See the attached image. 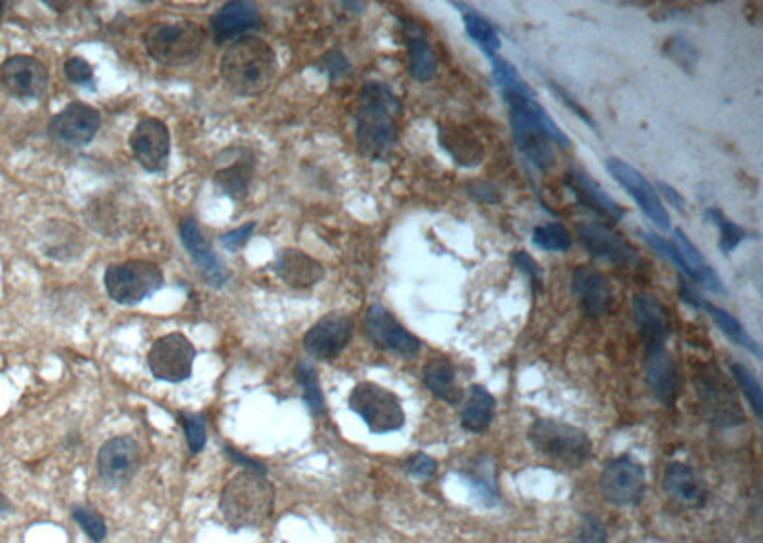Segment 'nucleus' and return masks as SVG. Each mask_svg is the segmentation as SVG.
<instances>
[{
  "mask_svg": "<svg viewBox=\"0 0 763 543\" xmlns=\"http://www.w3.org/2000/svg\"><path fill=\"white\" fill-rule=\"evenodd\" d=\"M504 102L510 109V127L513 142L521 155L538 170H550L556 163L554 145L571 147V140L565 132L554 122L541 103L536 102L533 90L525 92H503Z\"/></svg>",
  "mask_w": 763,
  "mask_h": 543,
  "instance_id": "f257e3e1",
  "label": "nucleus"
},
{
  "mask_svg": "<svg viewBox=\"0 0 763 543\" xmlns=\"http://www.w3.org/2000/svg\"><path fill=\"white\" fill-rule=\"evenodd\" d=\"M399 111V100L386 85L367 82L363 87L355 109V138L363 157L382 160L392 153Z\"/></svg>",
  "mask_w": 763,
  "mask_h": 543,
  "instance_id": "f03ea898",
  "label": "nucleus"
},
{
  "mask_svg": "<svg viewBox=\"0 0 763 543\" xmlns=\"http://www.w3.org/2000/svg\"><path fill=\"white\" fill-rule=\"evenodd\" d=\"M277 69L276 50L258 37L237 39L221 55V79L233 94L243 98L264 94L274 85Z\"/></svg>",
  "mask_w": 763,
  "mask_h": 543,
  "instance_id": "7ed1b4c3",
  "label": "nucleus"
},
{
  "mask_svg": "<svg viewBox=\"0 0 763 543\" xmlns=\"http://www.w3.org/2000/svg\"><path fill=\"white\" fill-rule=\"evenodd\" d=\"M276 504V490L266 473H237L220 494L221 519L233 530L258 528L271 517Z\"/></svg>",
  "mask_w": 763,
  "mask_h": 543,
  "instance_id": "20e7f679",
  "label": "nucleus"
},
{
  "mask_svg": "<svg viewBox=\"0 0 763 543\" xmlns=\"http://www.w3.org/2000/svg\"><path fill=\"white\" fill-rule=\"evenodd\" d=\"M205 42V29L195 22L155 24L143 35L145 50L166 67H186L198 62Z\"/></svg>",
  "mask_w": 763,
  "mask_h": 543,
  "instance_id": "39448f33",
  "label": "nucleus"
},
{
  "mask_svg": "<svg viewBox=\"0 0 763 543\" xmlns=\"http://www.w3.org/2000/svg\"><path fill=\"white\" fill-rule=\"evenodd\" d=\"M527 435L533 449L556 464L581 467L590 457V439L578 427L556 419H536Z\"/></svg>",
  "mask_w": 763,
  "mask_h": 543,
  "instance_id": "423d86ee",
  "label": "nucleus"
},
{
  "mask_svg": "<svg viewBox=\"0 0 763 543\" xmlns=\"http://www.w3.org/2000/svg\"><path fill=\"white\" fill-rule=\"evenodd\" d=\"M103 283L113 301L120 306H138L165 286V275L151 261L128 260L110 266Z\"/></svg>",
  "mask_w": 763,
  "mask_h": 543,
  "instance_id": "0eeeda50",
  "label": "nucleus"
},
{
  "mask_svg": "<svg viewBox=\"0 0 763 543\" xmlns=\"http://www.w3.org/2000/svg\"><path fill=\"white\" fill-rule=\"evenodd\" d=\"M349 409L361 417L372 434H394L405 426V412L397 395L372 382H361L354 387Z\"/></svg>",
  "mask_w": 763,
  "mask_h": 543,
  "instance_id": "6e6552de",
  "label": "nucleus"
},
{
  "mask_svg": "<svg viewBox=\"0 0 763 543\" xmlns=\"http://www.w3.org/2000/svg\"><path fill=\"white\" fill-rule=\"evenodd\" d=\"M195 347L180 332L166 334L151 346L148 364L153 376L168 384H180L193 371Z\"/></svg>",
  "mask_w": 763,
  "mask_h": 543,
  "instance_id": "1a4fd4ad",
  "label": "nucleus"
},
{
  "mask_svg": "<svg viewBox=\"0 0 763 543\" xmlns=\"http://www.w3.org/2000/svg\"><path fill=\"white\" fill-rule=\"evenodd\" d=\"M607 170L613 176L614 180L621 183L622 190L628 193L630 197L636 201V205L641 208V212L646 214L649 220L653 221L657 228L662 231L670 229V216L666 208L662 205L659 193L653 185L647 181L644 173H639L634 166L624 163L621 158L611 157L606 160Z\"/></svg>",
  "mask_w": 763,
  "mask_h": 543,
  "instance_id": "9d476101",
  "label": "nucleus"
},
{
  "mask_svg": "<svg viewBox=\"0 0 763 543\" xmlns=\"http://www.w3.org/2000/svg\"><path fill=\"white\" fill-rule=\"evenodd\" d=\"M0 85L17 100H40L48 88L47 65L33 55H12L0 65Z\"/></svg>",
  "mask_w": 763,
  "mask_h": 543,
  "instance_id": "9b49d317",
  "label": "nucleus"
},
{
  "mask_svg": "<svg viewBox=\"0 0 763 543\" xmlns=\"http://www.w3.org/2000/svg\"><path fill=\"white\" fill-rule=\"evenodd\" d=\"M644 490L646 471L634 457L621 456L607 464L601 475V492L609 504L621 507L639 504Z\"/></svg>",
  "mask_w": 763,
  "mask_h": 543,
  "instance_id": "f8f14e48",
  "label": "nucleus"
},
{
  "mask_svg": "<svg viewBox=\"0 0 763 543\" xmlns=\"http://www.w3.org/2000/svg\"><path fill=\"white\" fill-rule=\"evenodd\" d=\"M100 125V111L88 103L75 102L52 117L48 132L58 143L69 147H85L94 140Z\"/></svg>",
  "mask_w": 763,
  "mask_h": 543,
  "instance_id": "ddd939ff",
  "label": "nucleus"
},
{
  "mask_svg": "<svg viewBox=\"0 0 763 543\" xmlns=\"http://www.w3.org/2000/svg\"><path fill=\"white\" fill-rule=\"evenodd\" d=\"M128 145L136 160L148 172H163L168 165L170 132L165 122L158 118H142L132 130Z\"/></svg>",
  "mask_w": 763,
  "mask_h": 543,
  "instance_id": "4468645a",
  "label": "nucleus"
},
{
  "mask_svg": "<svg viewBox=\"0 0 763 543\" xmlns=\"http://www.w3.org/2000/svg\"><path fill=\"white\" fill-rule=\"evenodd\" d=\"M576 233L581 238V245L594 258L613 263V266H624V268L638 266V250L626 243L619 233L606 228L603 223H596V221L578 223Z\"/></svg>",
  "mask_w": 763,
  "mask_h": 543,
  "instance_id": "2eb2a0df",
  "label": "nucleus"
},
{
  "mask_svg": "<svg viewBox=\"0 0 763 543\" xmlns=\"http://www.w3.org/2000/svg\"><path fill=\"white\" fill-rule=\"evenodd\" d=\"M354 336V321L347 315L331 313L306 332L304 349L319 361H332L346 349Z\"/></svg>",
  "mask_w": 763,
  "mask_h": 543,
  "instance_id": "dca6fc26",
  "label": "nucleus"
},
{
  "mask_svg": "<svg viewBox=\"0 0 763 543\" xmlns=\"http://www.w3.org/2000/svg\"><path fill=\"white\" fill-rule=\"evenodd\" d=\"M142 456L140 447L130 437H113L98 452V473L111 487H120L135 477Z\"/></svg>",
  "mask_w": 763,
  "mask_h": 543,
  "instance_id": "f3484780",
  "label": "nucleus"
},
{
  "mask_svg": "<svg viewBox=\"0 0 763 543\" xmlns=\"http://www.w3.org/2000/svg\"><path fill=\"white\" fill-rule=\"evenodd\" d=\"M365 328L369 338L386 351L403 357H415L420 351V339L412 336L402 323H397V319L382 306L369 308L365 315Z\"/></svg>",
  "mask_w": 763,
  "mask_h": 543,
  "instance_id": "a211bd4d",
  "label": "nucleus"
},
{
  "mask_svg": "<svg viewBox=\"0 0 763 543\" xmlns=\"http://www.w3.org/2000/svg\"><path fill=\"white\" fill-rule=\"evenodd\" d=\"M563 183L578 205L598 214L599 218H606L613 223L624 218V208L614 198L609 197L607 191L599 185L598 181L592 180L590 173L584 172L583 168H571L565 173Z\"/></svg>",
  "mask_w": 763,
  "mask_h": 543,
  "instance_id": "6ab92c4d",
  "label": "nucleus"
},
{
  "mask_svg": "<svg viewBox=\"0 0 763 543\" xmlns=\"http://www.w3.org/2000/svg\"><path fill=\"white\" fill-rule=\"evenodd\" d=\"M573 294L584 315L592 319L606 316L613 309L614 294L611 283L603 273L592 268H576L573 273Z\"/></svg>",
  "mask_w": 763,
  "mask_h": 543,
  "instance_id": "aec40b11",
  "label": "nucleus"
},
{
  "mask_svg": "<svg viewBox=\"0 0 763 543\" xmlns=\"http://www.w3.org/2000/svg\"><path fill=\"white\" fill-rule=\"evenodd\" d=\"M181 245L186 246L191 260L195 261L201 275L205 276L206 283L213 286H221L228 281V269L224 261L216 256L213 246L206 243L205 236L199 229L198 221L193 218H186L180 223Z\"/></svg>",
  "mask_w": 763,
  "mask_h": 543,
  "instance_id": "412c9836",
  "label": "nucleus"
},
{
  "mask_svg": "<svg viewBox=\"0 0 763 543\" xmlns=\"http://www.w3.org/2000/svg\"><path fill=\"white\" fill-rule=\"evenodd\" d=\"M262 24L260 12L251 2H228L211 17V33L216 44L228 40L243 39L244 33L258 29Z\"/></svg>",
  "mask_w": 763,
  "mask_h": 543,
  "instance_id": "4be33fe9",
  "label": "nucleus"
},
{
  "mask_svg": "<svg viewBox=\"0 0 763 543\" xmlns=\"http://www.w3.org/2000/svg\"><path fill=\"white\" fill-rule=\"evenodd\" d=\"M647 386L653 391L659 401L666 406L676 402L679 393V376H677L676 362L670 357L666 347H647L646 361Z\"/></svg>",
  "mask_w": 763,
  "mask_h": 543,
  "instance_id": "5701e85b",
  "label": "nucleus"
},
{
  "mask_svg": "<svg viewBox=\"0 0 763 543\" xmlns=\"http://www.w3.org/2000/svg\"><path fill=\"white\" fill-rule=\"evenodd\" d=\"M276 275L292 288H311L325 276L319 261L296 248H284L274 263Z\"/></svg>",
  "mask_w": 763,
  "mask_h": 543,
  "instance_id": "b1692460",
  "label": "nucleus"
},
{
  "mask_svg": "<svg viewBox=\"0 0 763 543\" xmlns=\"http://www.w3.org/2000/svg\"><path fill=\"white\" fill-rule=\"evenodd\" d=\"M679 298L684 299L685 303H689V306H692L695 309L707 311V313L716 321L717 326L722 328L725 336L733 339L737 346L745 347V349L752 351L754 354H760V347H758L754 339L748 336L745 328H742V324H740L735 316L729 315L725 309L716 308V306H712L707 299L701 298V296L687 284L685 276H679Z\"/></svg>",
  "mask_w": 763,
  "mask_h": 543,
  "instance_id": "393cba45",
  "label": "nucleus"
},
{
  "mask_svg": "<svg viewBox=\"0 0 763 543\" xmlns=\"http://www.w3.org/2000/svg\"><path fill=\"white\" fill-rule=\"evenodd\" d=\"M634 319L647 347L664 346L670 336L669 313L659 299L649 294H636Z\"/></svg>",
  "mask_w": 763,
  "mask_h": 543,
  "instance_id": "a878e982",
  "label": "nucleus"
},
{
  "mask_svg": "<svg viewBox=\"0 0 763 543\" xmlns=\"http://www.w3.org/2000/svg\"><path fill=\"white\" fill-rule=\"evenodd\" d=\"M403 35L409 52V73L418 82H428L437 73V55L425 39L422 27L412 20H403Z\"/></svg>",
  "mask_w": 763,
  "mask_h": 543,
  "instance_id": "bb28decb",
  "label": "nucleus"
},
{
  "mask_svg": "<svg viewBox=\"0 0 763 543\" xmlns=\"http://www.w3.org/2000/svg\"><path fill=\"white\" fill-rule=\"evenodd\" d=\"M664 490L670 497L687 507H701L707 502V487L689 465L670 464L664 473Z\"/></svg>",
  "mask_w": 763,
  "mask_h": 543,
  "instance_id": "cd10ccee",
  "label": "nucleus"
},
{
  "mask_svg": "<svg viewBox=\"0 0 763 543\" xmlns=\"http://www.w3.org/2000/svg\"><path fill=\"white\" fill-rule=\"evenodd\" d=\"M252 173H254V157L249 151H244L243 157L233 160V165L221 168L214 173V185L221 195L243 201L251 190Z\"/></svg>",
  "mask_w": 763,
  "mask_h": 543,
  "instance_id": "c85d7f7f",
  "label": "nucleus"
},
{
  "mask_svg": "<svg viewBox=\"0 0 763 543\" xmlns=\"http://www.w3.org/2000/svg\"><path fill=\"white\" fill-rule=\"evenodd\" d=\"M422 379L430 393L435 395L440 401L458 404L462 399V391L457 386V372L447 359H432L424 364Z\"/></svg>",
  "mask_w": 763,
  "mask_h": 543,
  "instance_id": "c756f323",
  "label": "nucleus"
},
{
  "mask_svg": "<svg viewBox=\"0 0 763 543\" xmlns=\"http://www.w3.org/2000/svg\"><path fill=\"white\" fill-rule=\"evenodd\" d=\"M441 150L447 151L455 163L460 166L480 165L483 145L480 140L465 128H441Z\"/></svg>",
  "mask_w": 763,
  "mask_h": 543,
  "instance_id": "7c9ffc66",
  "label": "nucleus"
},
{
  "mask_svg": "<svg viewBox=\"0 0 763 543\" xmlns=\"http://www.w3.org/2000/svg\"><path fill=\"white\" fill-rule=\"evenodd\" d=\"M496 401L483 386L470 387V397L462 410V427L470 434L487 431L495 417Z\"/></svg>",
  "mask_w": 763,
  "mask_h": 543,
  "instance_id": "2f4dec72",
  "label": "nucleus"
},
{
  "mask_svg": "<svg viewBox=\"0 0 763 543\" xmlns=\"http://www.w3.org/2000/svg\"><path fill=\"white\" fill-rule=\"evenodd\" d=\"M462 20H465L468 37L483 50V54L487 57L496 55V52L500 50V37L487 17L481 16L480 12H475V10L468 9L462 10Z\"/></svg>",
  "mask_w": 763,
  "mask_h": 543,
  "instance_id": "473e14b6",
  "label": "nucleus"
},
{
  "mask_svg": "<svg viewBox=\"0 0 763 543\" xmlns=\"http://www.w3.org/2000/svg\"><path fill=\"white\" fill-rule=\"evenodd\" d=\"M294 376H296V382H298L302 391H304V401H306L309 410L314 412L315 416H323L325 412H327V406H325V397L321 393V386H319V379H317V372H315L314 366L309 362H298Z\"/></svg>",
  "mask_w": 763,
  "mask_h": 543,
  "instance_id": "72a5a7b5",
  "label": "nucleus"
},
{
  "mask_svg": "<svg viewBox=\"0 0 763 543\" xmlns=\"http://www.w3.org/2000/svg\"><path fill=\"white\" fill-rule=\"evenodd\" d=\"M533 245L544 253H567L573 246V236L561 223H546L533 229Z\"/></svg>",
  "mask_w": 763,
  "mask_h": 543,
  "instance_id": "f704fd0d",
  "label": "nucleus"
},
{
  "mask_svg": "<svg viewBox=\"0 0 763 543\" xmlns=\"http://www.w3.org/2000/svg\"><path fill=\"white\" fill-rule=\"evenodd\" d=\"M710 220L714 221V225L720 229V250L729 256V254L737 248V246L747 241L748 231L745 228H740L739 223L725 218L724 212H720L717 208H710L709 214Z\"/></svg>",
  "mask_w": 763,
  "mask_h": 543,
  "instance_id": "c9c22d12",
  "label": "nucleus"
},
{
  "mask_svg": "<svg viewBox=\"0 0 763 543\" xmlns=\"http://www.w3.org/2000/svg\"><path fill=\"white\" fill-rule=\"evenodd\" d=\"M732 374L735 382L739 384L742 393L747 395L750 406L754 410L755 417L762 419L763 416V391L760 382L754 376V372L747 369L745 364H733Z\"/></svg>",
  "mask_w": 763,
  "mask_h": 543,
  "instance_id": "e433bc0d",
  "label": "nucleus"
},
{
  "mask_svg": "<svg viewBox=\"0 0 763 543\" xmlns=\"http://www.w3.org/2000/svg\"><path fill=\"white\" fill-rule=\"evenodd\" d=\"M487 60L493 65V79H495L496 85L503 92H525V90H531L527 87V82L521 79L520 73L508 60L498 57V55H488Z\"/></svg>",
  "mask_w": 763,
  "mask_h": 543,
  "instance_id": "4c0bfd02",
  "label": "nucleus"
},
{
  "mask_svg": "<svg viewBox=\"0 0 763 543\" xmlns=\"http://www.w3.org/2000/svg\"><path fill=\"white\" fill-rule=\"evenodd\" d=\"M72 515L92 542L102 543L105 540V535H107L105 520L96 509L88 507V505H73Z\"/></svg>",
  "mask_w": 763,
  "mask_h": 543,
  "instance_id": "58836bf2",
  "label": "nucleus"
},
{
  "mask_svg": "<svg viewBox=\"0 0 763 543\" xmlns=\"http://www.w3.org/2000/svg\"><path fill=\"white\" fill-rule=\"evenodd\" d=\"M181 424L186 429V439H188L191 454H199L206 444L205 417L201 414H181Z\"/></svg>",
  "mask_w": 763,
  "mask_h": 543,
  "instance_id": "ea45409f",
  "label": "nucleus"
},
{
  "mask_svg": "<svg viewBox=\"0 0 763 543\" xmlns=\"http://www.w3.org/2000/svg\"><path fill=\"white\" fill-rule=\"evenodd\" d=\"M641 236L646 238L647 245L651 246L653 250L661 254L662 258H666V260L672 261V263H674L676 268H679V271H682L687 279H691V271H689V268L685 266L684 260H682V256H679L676 246H674V243H670L666 238H662L661 235H657L653 231H646V233Z\"/></svg>",
  "mask_w": 763,
  "mask_h": 543,
  "instance_id": "a19ab883",
  "label": "nucleus"
},
{
  "mask_svg": "<svg viewBox=\"0 0 763 543\" xmlns=\"http://www.w3.org/2000/svg\"><path fill=\"white\" fill-rule=\"evenodd\" d=\"M63 73H65V77L73 85H79V87H92L94 85L92 65L88 64L87 60H82V57H69L63 65Z\"/></svg>",
  "mask_w": 763,
  "mask_h": 543,
  "instance_id": "79ce46f5",
  "label": "nucleus"
},
{
  "mask_svg": "<svg viewBox=\"0 0 763 543\" xmlns=\"http://www.w3.org/2000/svg\"><path fill=\"white\" fill-rule=\"evenodd\" d=\"M571 543H606V528L594 515H584Z\"/></svg>",
  "mask_w": 763,
  "mask_h": 543,
  "instance_id": "37998d69",
  "label": "nucleus"
},
{
  "mask_svg": "<svg viewBox=\"0 0 763 543\" xmlns=\"http://www.w3.org/2000/svg\"><path fill=\"white\" fill-rule=\"evenodd\" d=\"M512 261L513 266L520 269L523 275H527L529 281L533 283V288L536 286V290H543V269H541V266H538V263H536V261L533 260L527 253H523V250H520V253H513Z\"/></svg>",
  "mask_w": 763,
  "mask_h": 543,
  "instance_id": "c03bdc74",
  "label": "nucleus"
},
{
  "mask_svg": "<svg viewBox=\"0 0 763 543\" xmlns=\"http://www.w3.org/2000/svg\"><path fill=\"white\" fill-rule=\"evenodd\" d=\"M407 473L417 479H430L437 471V462L428 456L424 452H418L407 462Z\"/></svg>",
  "mask_w": 763,
  "mask_h": 543,
  "instance_id": "a18cd8bd",
  "label": "nucleus"
},
{
  "mask_svg": "<svg viewBox=\"0 0 763 543\" xmlns=\"http://www.w3.org/2000/svg\"><path fill=\"white\" fill-rule=\"evenodd\" d=\"M254 229H256V223H254V221H249V223H244L241 228L229 231L228 235L221 236V245H224V248L229 250V253H236V250L246 245V241L251 238Z\"/></svg>",
  "mask_w": 763,
  "mask_h": 543,
  "instance_id": "49530a36",
  "label": "nucleus"
},
{
  "mask_svg": "<svg viewBox=\"0 0 763 543\" xmlns=\"http://www.w3.org/2000/svg\"><path fill=\"white\" fill-rule=\"evenodd\" d=\"M669 48L670 57H674V62H676V64L682 65L685 72H687V69H691V67H689V60L695 62V60H697V52L689 47V42H687V40L670 39Z\"/></svg>",
  "mask_w": 763,
  "mask_h": 543,
  "instance_id": "de8ad7c7",
  "label": "nucleus"
},
{
  "mask_svg": "<svg viewBox=\"0 0 763 543\" xmlns=\"http://www.w3.org/2000/svg\"><path fill=\"white\" fill-rule=\"evenodd\" d=\"M321 65L325 67V72L331 75V79H339L342 75H346L349 72V64H347L346 55L340 54L339 50H334L331 54H327L323 57Z\"/></svg>",
  "mask_w": 763,
  "mask_h": 543,
  "instance_id": "09e8293b",
  "label": "nucleus"
},
{
  "mask_svg": "<svg viewBox=\"0 0 763 543\" xmlns=\"http://www.w3.org/2000/svg\"><path fill=\"white\" fill-rule=\"evenodd\" d=\"M551 90H554V94L558 95L559 100H561V103L563 105H567L569 109L573 111L575 113L576 117L583 118L584 122L588 125L590 128H596V125H594V120H592L590 115L586 113V111L578 105V103L571 98V95L567 94L565 90H561V88L558 87V85H550Z\"/></svg>",
  "mask_w": 763,
  "mask_h": 543,
  "instance_id": "8fccbe9b",
  "label": "nucleus"
},
{
  "mask_svg": "<svg viewBox=\"0 0 763 543\" xmlns=\"http://www.w3.org/2000/svg\"><path fill=\"white\" fill-rule=\"evenodd\" d=\"M657 185H659V190H661L662 195L669 198L670 203H672V206H674V208H677L679 212H684L685 198L682 197V195H679V193H677V191L674 190L672 185H669V183H664V181H659Z\"/></svg>",
  "mask_w": 763,
  "mask_h": 543,
  "instance_id": "3c124183",
  "label": "nucleus"
},
{
  "mask_svg": "<svg viewBox=\"0 0 763 543\" xmlns=\"http://www.w3.org/2000/svg\"><path fill=\"white\" fill-rule=\"evenodd\" d=\"M7 512H10L9 500H7V497H4V496H2V494H0V515H2V513H7Z\"/></svg>",
  "mask_w": 763,
  "mask_h": 543,
  "instance_id": "603ef678",
  "label": "nucleus"
},
{
  "mask_svg": "<svg viewBox=\"0 0 763 543\" xmlns=\"http://www.w3.org/2000/svg\"><path fill=\"white\" fill-rule=\"evenodd\" d=\"M2 10H4V4H2V2H0V14H2Z\"/></svg>",
  "mask_w": 763,
  "mask_h": 543,
  "instance_id": "864d4df0",
  "label": "nucleus"
}]
</instances>
